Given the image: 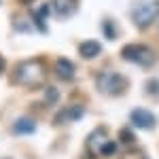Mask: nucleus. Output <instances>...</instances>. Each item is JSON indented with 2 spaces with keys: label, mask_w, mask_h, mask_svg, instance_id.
<instances>
[{
  "label": "nucleus",
  "mask_w": 159,
  "mask_h": 159,
  "mask_svg": "<svg viewBox=\"0 0 159 159\" xmlns=\"http://www.w3.org/2000/svg\"><path fill=\"white\" fill-rule=\"evenodd\" d=\"M43 79H45V66H43V61H38V60L21 61L13 70V81L24 87H36L43 83Z\"/></svg>",
  "instance_id": "1"
},
{
  "label": "nucleus",
  "mask_w": 159,
  "mask_h": 159,
  "mask_svg": "<svg viewBox=\"0 0 159 159\" xmlns=\"http://www.w3.org/2000/svg\"><path fill=\"white\" fill-rule=\"evenodd\" d=\"M121 55L125 60L134 61L138 66H153L155 60H157V55H155V51L147 47V45H140V43H134V45H125L121 49Z\"/></svg>",
  "instance_id": "2"
},
{
  "label": "nucleus",
  "mask_w": 159,
  "mask_h": 159,
  "mask_svg": "<svg viewBox=\"0 0 159 159\" xmlns=\"http://www.w3.org/2000/svg\"><path fill=\"white\" fill-rule=\"evenodd\" d=\"M98 89L104 96H119L127 89V79L117 72H104L98 76Z\"/></svg>",
  "instance_id": "3"
},
{
  "label": "nucleus",
  "mask_w": 159,
  "mask_h": 159,
  "mask_svg": "<svg viewBox=\"0 0 159 159\" xmlns=\"http://www.w3.org/2000/svg\"><path fill=\"white\" fill-rule=\"evenodd\" d=\"M159 15V0H148V2H140L132 11V19L138 28H148L157 19Z\"/></svg>",
  "instance_id": "4"
},
{
  "label": "nucleus",
  "mask_w": 159,
  "mask_h": 159,
  "mask_svg": "<svg viewBox=\"0 0 159 159\" xmlns=\"http://www.w3.org/2000/svg\"><path fill=\"white\" fill-rule=\"evenodd\" d=\"M132 123L140 129H153L155 127V117L151 110H142V108H136L132 110Z\"/></svg>",
  "instance_id": "5"
},
{
  "label": "nucleus",
  "mask_w": 159,
  "mask_h": 159,
  "mask_svg": "<svg viewBox=\"0 0 159 159\" xmlns=\"http://www.w3.org/2000/svg\"><path fill=\"white\" fill-rule=\"evenodd\" d=\"M74 64L68 57H60V60L55 61V74L60 76L61 81H72V76H74Z\"/></svg>",
  "instance_id": "6"
},
{
  "label": "nucleus",
  "mask_w": 159,
  "mask_h": 159,
  "mask_svg": "<svg viewBox=\"0 0 159 159\" xmlns=\"http://www.w3.org/2000/svg\"><path fill=\"white\" fill-rule=\"evenodd\" d=\"M53 11L60 17H70L76 11V0H53Z\"/></svg>",
  "instance_id": "7"
},
{
  "label": "nucleus",
  "mask_w": 159,
  "mask_h": 159,
  "mask_svg": "<svg viewBox=\"0 0 159 159\" xmlns=\"http://www.w3.org/2000/svg\"><path fill=\"white\" fill-rule=\"evenodd\" d=\"M106 142H108V138H106V132L104 129H96L93 134H89V138H87L89 151H96V153H100V148L104 147Z\"/></svg>",
  "instance_id": "8"
},
{
  "label": "nucleus",
  "mask_w": 159,
  "mask_h": 159,
  "mask_svg": "<svg viewBox=\"0 0 159 159\" xmlns=\"http://www.w3.org/2000/svg\"><path fill=\"white\" fill-rule=\"evenodd\" d=\"M100 51H102V47H100L98 40H85V43H81V45H79V53H81L85 60H89V57H96Z\"/></svg>",
  "instance_id": "9"
},
{
  "label": "nucleus",
  "mask_w": 159,
  "mask_h": 159,
  "mask_svg": "<svg viewBox=\"0 0 159 159\" xmlns=\"http://www.w3.org/2000/svg\"><path fill=\"white\" fill-rule=\"evenodd\" d=\"M83 117V106H70V108L61 110V115L55 117V123H64V121H76Z\"/></svg>",
  "instance_id": "10"
},
{
  "label": "nucleus",
  "mask_w": 159,
  "mask_h": 159,
  "mask_svg": "<svg viewBox=\"0 0 159 159\" xmlns=\"http://www.w3.org/2000/svg\"><path fill=\"white\" fill-rule=\"evenodd\" d=\"M34 129H36V123L32 119H28V117H21V119H17L13 123V132L15 134H32Z\"/></svg>",
  "instance_id": "11"
},
{
  "label": "nucleus",
  "mask_w": 159,
  "mask_h": 159,
  "mask_svg": "<svg viewBox=\"0 0 159 159\" xmlns=\"http://www.w3.org/2000/svg\"><path fill=\"white\" fill-rule=\"evenodd\" d=\"M47 15H49V4H43L38 11H34V21H36L40 32L47 30Z\"/></svg>",
  "instance_id": "12"
},
{
  "label": "nucleus",
  "mask_w": 159,
  "mask_h": 159,
  "mask_svg": "<svg viewBox=\"0 0 159 159\" xmlns=\"http://www.w3.org/2000/svg\"><path fill=\"white\" fill-rule=\"evenodd\" d=\"M121 159H148V157L144 155L142 148H127V151L121 155Z\"/></svg>",
  "instance_id": "13"
},
{
  "label": "nucleus",
  "mask_w": 159,
  "mask_h": 159,
  "mask_svg": "<svg viewBox=\"0 0 159 159\" xmlns=\"http://www.w3.org/2000/svg\"><path fill=\"white\" fill-rule=\"evenodd\" d=\"M117 148H119V144H117V142H106V144H104V147L100 148V155H104V157H110V155H115V153H117Z\"/></svg>",
  "instance_id": "14"
},
{
  "label": "nucleus",
  "mask_w": 159,
  "mask_h": 159,
  "mask_svg": "<svg viewBox=\"0 0 159 159\" xmlns=\"http://www.w3.org/2000/svg\"><path fill=\"white\" fill-rule=\"evenodd\" d=\"M102 25H104V36L108 38V40L117 38V30H115V24H112V21H108V19H106Z\"/></svg>",
  "instance_id": "15"
},
{
  "label": "nucleus",
  "mask_w": 159,
  "mask_h": 159,
  "mask_svg": "<svg viewBox=\"0 0 159 159\" xmlns=\"http://www.w3.org/2000/svg\"><path fill=\"white\" fill-rule=\"evenodd\" d=\"M45 102H47V104H55V102H57V89H55V87H47V91H45Z\"/></svg>",
  "instance_id": "16"
},
{
  "label": "nucleus",
  "mask_w": 159,
  "mask_h": 159,
  "mask_svg": "<svg viewBox=\"0 0 159 159\" xmlns=\"http://www.w3.org/2000/svg\"><path fill=\"white\" fill-rule=\"evenodd\" d=\"M121 142H134V134L132 132H127V129H121Z\"/></svg>",
  "instance_id": "17"
},
{
  "label": "nucleus",
  "mask_w": 159,
  "mask_h": 159,
  "mask_svg": "<svg viewBox=\"0 0 159 159\" xmlns=\"http://www.w3.org/2000/svg\"><path fill=\"white\" fill-rule=\"evenodd\" d=\"M4 70V60H2V55H0V72Z\"/></svg>",
  "instance_id": "18"
},
{
  "label": "nucleus",
  "mask_w": 159,
  "mask_h": 159,
  "mask_svg": "<svg viewBox=\"0 0 159 159\" xmlns=\"http://www.w3.org/2000/svg\"><path fill=\"white\" fill-rule=\"evenodd\" d=\"M21 2H32V0H21Z\"/></svg>",
  "instance_id": "19"
}]
</instances>
